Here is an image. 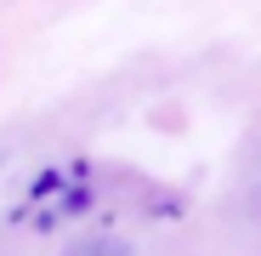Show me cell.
<instances>
[{
	"instance_id": "cell-1",
	"label": "cell",
	"mask_w": 261,
	"mask_h": 256,
	"mask_svg": "<svg viewBox=\"0 0 261 256\" xmlns=\"http://www.w3.org/2000/svg\"><path fill=\"white\" fill-rule=\"evenodd\" d=\"M68 256H130L125 245H114V239H85V245H74Z\"/></svg>"
}]
</instances>
